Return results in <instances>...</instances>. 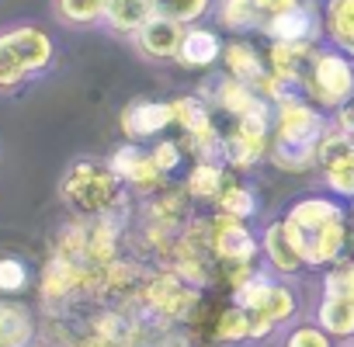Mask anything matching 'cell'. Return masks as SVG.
<instances>
[{"label":"cell","instance_id":"13","mask_svg":"<svg viewBox=\"0 0 354 347\" xmlns=\"http://www.w3.org/2000/svg\"><path fill=\"white\" fill-rule=\"evenodd\" d=\"M174 125V101H129L122 111V132L132 142H146V139H160L167 129Z\"/></svg>","mask_w":354,"mask_h":347},{"label":"cell","instance_id":"9","mask_svg":"<svg viewBox=\"0 0 354 347\" xmlns=\"http://www.w3.org/2000/svg\"><path fill=\"white\" fill-rule=\"evenodd\" d=\"M111 170L122 178V185L136 195H160L167 188V174L156 167L149 146H139V142H122L111 156H108Z\"/></svg>","mask_w":354,"mask_h":347},{"label":"cell","instance_id":"26","mask_svg":"<svg viewBox=\"0 0 354 347\" xmlns=\"http://www.w3.org/2000/svg\"><path fill=\"white\" fill-rule=\"evenodd\" d=\"M216 340H219V344H254V319H250V312L230 302V306L219 312Z\"/></svg>","mask_w":354,"mask_h":347},{"label":"cell","instance_id":"18","mask_svg":"<svg viewBox=\"0 0 354 347\" xmlns=\"http://www.w3.org/2000/svg\"><path fill=\"white\" fill-rule=\"evenodd\" d=\"M223 66H226V77H236V80L250 84L254 91H257V84L271 73L268 59L261 56V49H257L250 39H233V42H226V49H223Z\"/></svg>","mask_w":354,"mask_h":347},{"label":"cell","instance_id":"30","mask_svg":"<svg viewBox=\"0 0 354 347\" xmlns=\"http://www.w3.org/2000/svg\"><path fill=\"white\" fill-rule=\"evenodd\" d=\"M149 153H153V160H156V167L167 174H177L185 167V146L181 142H174V139H153V146H149Z\"/></svg>","mask_w":354,"mask_h":347},{"label":"cell","instance_id":"32","mask_svg":"<svg viewBox=\"0 0 354 347\" xmlns=\"http://www.w3.org/2000/svg\"><path fill=\"white\" fill-rule=\"evenodd\" d=\"M337 347H354V337H351V340H340Z\"/></svg>","mask_w":354,"mask_h":347},{"label":"cell","instance_id":"12","mask_svg":"<svg viewBox=\"0 0 354 347\" xmlns=\"http://www.w3.org/2000/svg\"><path fill=\"white\" fill-rule=\"evenodd\" d=\"M185 28L181 21H170L163 15H153L136 35H132V46L136 53L146 59V63H167V59H177L181 53V42H185Z\"/></svg>","mask_w":354,"mask_h":347},{"label":"cell","instance_id":"20","mask_svg":"<svg viewBox=\"0 0 354 347\" xmlns=\"http://www.w3.org/2000/svg\"><path fill=\"white\" fill-rule=\"evenodd\" d=\"M156 15L153 0H108L104 8V32L118 35V39H132L149 18Z\"/></svg>","mask_w":354,"mask_h":347},{"label":"cell","instance_id":"23","mask_svg":"<svg viewBox=\"0 0 354 347\" xmlns=\"http://www.w3.org/2000/svg\"><path fill=\"white\" fill-rule=\"evenodd\" d=\"M274 285H278V274H274V271H268V268H254L236 288H230V302L240 306V309H247V312H257V309L268 306Z\"/></svg>","mask_w":354,"mask_h":347},{"label":"cell","instance_id":"11","mask_svg":"<svg viewBox=\"0 0 354 347\" xmlns=\"http://www.w3.org/2000/svg\"><path fill=\"white\" fill-rule=\"evenodd\" d=\"M271 156V122H233L223 132V160L236 170H247Z\"/></svg>","mask_w":354,"mask_h":347},{"label":"cell","instance_id":"3","mask_svg":"<svg viewBox=\"0 0 354 347\" xmlns=\"http://www.w3.org/2000/svg\"><path fill=\"white\" fill-rule=\"evenodd\" d=\"M56 59H59L56 39L42 25L18 21L0 28V97L21 94L28 84L53 73Z\"/></svg>","mask_w":354,"mask_h":347},{"label":"cell","instance_id":"15","mask_svg":"<svg viewBox=\"0 0 354 347\" xmlns=\"http://www.w3.org/2000/svg\"><path fill=\"white\" fill-rule=\"evenodd\" d=\"M313 319L340 344L354 337V295L337 288H319V299L313 306Z\"/></svg>","mask_w":354,"mask_h":347},{"label":"cell","instance_id":"4","mask_svg":"<svg viewBox=\"0 0 354 347\" xmlns=\"http://www.w3.org/2000/svg\"><path fill=\"white\" fill-rule=\"evenodd\" d=\"M59 198L80 219L129 212V188L122 185V178L111 170L108 160H94V156H80L63 170Z\"/></svg>","mask_w":354,"mask_h":347},{"label":"cell","instance_id":"16","mask_svg":"<svg viewBox=\"0 0 354 347\" xmlns=\"http://www.w3.org/2000/svg\"><path fill=\"white\" fill-rule=\"evenodd\" d=\"M223 49H226V39L219 35V28L188 25L181 53H177V63H181L185 70H212L223 59Z\"/></svg>","mask_w":354,"mask_h":347},{"label":"cell","instance_id":"34","mask_svg":"<svg viewBox=\"0 0 354 347\" xmlns=\"http://www.w3.org/2000/svg\"><path fill=\"white\" fill-rule=\"evenodd\" d=\"M32 347H49V344H32Z\"/></svg>","mask_w":354,"mask_h":347},{"label":"cell","instance_id":"10","mask_svg":"<svg viewBox=\"0 0 354 347\" xmlns=\"http://www.w3.org/2000/svg\"><path fill=\"white\" fill-rule=\"evenodd\" d=\"M212 104L233 122H274V104L264 94H257L250 84L226 73L212 84Z\"/></svg>","mask_w":354,"mask_h":347},{"label":"cell","instance_id":"22","mask_svg":"<svg viewBox=\"0 0 354 347\" xmlns=\"http://www.w3.org/2000/svg\"><path fill=\"white\" fill-rule=\"evenodd\" d=\"M219 28L247 35V32H261L264 18H268V0H219V8L212 11Z\"/></svg>","mask_w":354,"mask_h":347},{"label":"cell","instance_id":"14","mask_svg":"<svg viewBox=\"0 0 354 347\" xmlns=\"http://www.w3.org/2000/svg\"><path fill=\"white\" fill-rule=\"evenodd\" d=\"M261 257H264V268L274 271L278 278H295V274L306 271V264H302L295 243H292L288 233H285L281 216L271 219V223H264V229H261Z\"/></svg>","mask_w":354,"mask_h":347},{"label":"cell","instance_id":"21","mask_svg":"<svg viewBox=\"0 0 354 347\" xmlns=\"http://www.w3.org/2000/svg\"><path fill=\"white\" fill-rule=\"evenodd\" d=\"M323 42L354 59V0H326L323 4Z\"/></svg>","mask_w":354,"mask_h":347},{"label":"cell","instance_id":"28","mask_svg":"<svg viewBox=\"0 0 354 347\" xmlns=\"http://www.w3.org/2000/svg\"><path fill=\"white\" fill-rule=\"evenodd\" d=\"M32 285V268L25 257L18 254H4L0 257V295H25Z\"/></svg>","mask_w":354,"mask_h":347},{"label":"cell","instance_id":"27","mask_svg":"<svg viewBox=\"0 0 354 347\" xmlns=\"http://www.w3.org/2000/svg\"><path fill=\"white\" fill-rule=\"evenodd\" d=\"M153 8H156V15H163L170 21L202 25L216 11V0H153Z\"/></svg>","mask_w":354,"mask_h":347},{"label":"cell","instance_id":"33","mask_svg":"<svg viewBox=\"0 0 354 347\" xmlns=\"http://www.w3.org/2000/svg\"><path fill=\"white\" fill-rule=\"evenodd\" d=\"M351 233H354V209H351Z\"/></svg>","mask_w":354,"mask_h":347},{"label":"cell","instance_id":"31","mask_svg":"<svg viewBox=\"0 0 354 347\" xmlns=\"http://www.w3.org/2000/svg\"><path fill=\"white\" fill-rule=\"evenodd\" d=\"M319 288H337V292L354 295V257H340L333 268H326Z\"/></svg>","mask_w":354,"mask_h":347},{"label":"cell","instance_id":"25","mask_svg":"<svg viewBox=\"0 0 354 347\" xmlns=\"http://www.w3.org/2000/svg\"><path fill=\"white\" fill-rule=\"evenodd\" d=\"M216 212L250 223V219L261 212L257 191H254L247 181H226V188H223V191H219V198H216Z\"/></svg>","mask_w":354,"mask_h":347},{"label":"cell","instance_id":"8","mask_svg":"<svg viewBox=\"0 0 354 347\" xmlns=\"http://www.w3.org/2000/svg\"><path fill=\"white\" fill-rule=\"evenodd\" d=\"M209 240H212V254L223 268L257 264V257H261V233H254L250 223H243V219L216 212V219H209Z\"/></svg>","mask_w":354,"mask_h":347},{"label":"cell","instance_id":"6","mask_svg":"<svg viewBox=\"0 0 354 347\" xmlns=\"http://www.w3.org/2000/svg\"><path fill=\"white\" fill-rule=\"evenodd\" d=\"M261 35L278 46H323V8L316 0H268Z\"/></svg>","mask_w":354,"mask_h":347},{"label":"cell","instance_id":"7","mask_svg":"<svg viewBox=\"0 0 354 347\" xmlns=\"http://www.w3.org/2000/svg\"><path fill=\"white\" fill-rule=\"evenodd\" d=\"M316 170L330 195H337L340 202H354V135L330 122L316 146Z\"/></svg>","mask_w":354,"mask_h":347},{"label":"cell","instance_id":"19","mask_svg":"<svg viewBox=\"0 0 354 347\" xmlns=\"http://www.w3.org/2000/svg\"><path fill=\"white\" fill-rule=\"evenodd\" d=\"M226 160L219 156H195V163L185 174V195L195 202H216L226 188Z\"/></svg>","mask_w":354,"mask_h":347},{"label":"cell","instance_id":"24","mask_svg":"<svg viewBox=\"0 0 354 347\" xmlns=\"http://www.w3.org/2000/svg\"><path fill=\"white\" fill-rule=\"evenodd\" d=\"M108 0H53V15L66 28H101Z\"/></svg>","mask_w":354,"mask_h":347},{"label":"cell","instance_id":"17","mask_svg":"<svg viewBox=\"0 0 354 347\" xmlns=\"http://www.w3.org/2000/svg\"><path fill=\"white\" fill-rule=\"evenodd\" d=\"M39 340V319L32 306L15 295H0V347H32Z\"/></svg>","mask_w":354,"mask_h":347},{"label":"cell","instance_id":"2","mask_svg":"<svg viewBox=\"0 0 354 347\" xmlns=\"http://www.w3.org/2000/svg\"><path fill=\"white\" fill-rule=\"evenodd\" d=\"M330 129L326 111L306 101L299 91L274 101L271 122V160L281 170H309L316 167V146Z\"/></svg>","mask_w":354,"mask_h":347},{"label":"cell","instance_id":"1","mask_svg":"<svg viewBox=\"0 0 354 347\" xmlns=\"http://www.w3.org/2000/svg\"><path fill=\"white\" fill-rule=\"evenodd\" d=\"M285 233L295 243L306 271H326L340 257H347V247L354 243L351 233V212L337 195H302L281 212Z\"/></svg>","mask_w":354,"mask_h":347},{"label":"cell","instance_id":"29","mask_svg":"<svg viewBox=\"0 0 354 347\" xmlns=\"http://www.w3.org/2000/svg\"><path fill=\"white\" fill-rule=\"evenodd\" d=\"M281 347H337V340H333L316 319H309V323H295V326L285 333Z\"/></svg>","mask_w":354,"mask_h":347},{"label":"cell","instance_id":"5","mask_svg":"<svg viewBox=\"0 0 354 347\" xmlns=\"http://www.w3.org/2000/svg\"><path fill=\"white\" fill-rule=\"evenodd\" d=\"M295 91L306 101H313L316 108L333 115L337 108L354 101V59L326 42L316 46V53L309 56V63L299 73Z\"/></svg>","mask_w":354,"mask_h":347}]
</instances>
